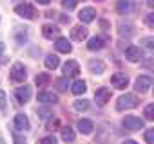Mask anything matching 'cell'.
Returning <instances> with one entry per match:
<instances>
[{"mask_svg":"<svg viewBox=\"0 0 154 144\" xmlns=\"http://www.w3.org/2000/svg\"><path fill=\"white\" fill-rule=\"evenodd\" d=\"M15 13L18 15V16H22V18H27V20H35L36 18V9L33 7V6H29V4H20V6H17L15 7Z\"/></svg>","mask_w":154,"mask_h":144,"instance_id":"obj_1","label":"cell"},{"mask_svg":"<svg viewBox=\"0 0 154 144\" xmlns=\"http://www.w3.org/2000/svg\"><path fill=\"white\" fill-rule=\"evenodd\" d=\"M136 105H138L136 96H134V94H125V96H122V97L118 99L116 108H118V110H129V108H134Z\"/></svg>","mask_w":154,"mask_h":144,"instance_id":"obj_2","label":"cell"},{"mask_svg":"<svg viewBox=\"0 0 154 144\" xmlns=\"http://www.w3.org/2000/svg\"><path fill=\"white\" fill-rule=\"evenodd\" d=\"M9 78H11L13 81H17V83L26 81V78H27L26 67H24L22 63H15V65H13V68H11V72H9Z\"/></svg>","mask_w":154,"mask_h":144,"instance_id":"obj_3","label":"cell"},{"mask_svg":"<svg viewBox=\"0 0 154 144\" xmlns=\"http://www.w3.org/2000/svg\"><path fill=\"white\" fill-rule=\"evenodd\" d=\"M80 74V65L76 63L74 59H69L65 65H63V76L65 78H74Z\"/></svg>","mask_w":154,"mask_h":144,"instance_id":"obj_4","label":"cell"},{"mask_svg":"<svg viewBox=\"0 0 154 144\" xmlns=\"http://www.w3.org/2000/svg\"><path fill=\"white\" fill-rule=\"evenodd\" d=\"M111 83H112V87H114V88L123 90V88L129 85V78H127L125 74H122V72H116V74H112V76H111Z\"/></svg>","mask_w":154,"mask_h":144,"instance_id":"obj_5","label":"cell"},{"mask_svg":"<svg viewBox=\"0 0 154 144\" xmlns=\"http://www.w3.org/2000/svg\"><path fill=\"white\" fill-rule=\"evenodd\" d=\"M123 126H125L127 130H131V131H134V130H141V128H143V121H141L140 117L127 115V117L123 119Z\"/></svg>","mask_w":154,"mask_h":144,"instance_id":"obj_6","label":"cell"},{"mask_svg":"<svg viewBox=\"0 0 154 144\" xmlns=\"http://www.w3.org/2000/svg\"><path fill=\"white\" fill-rule=\"evenodd\" d=\"M13 124H15V130H17V131H26V130H29V126H31L27 115H24V114H17Z\"/></svg>","mask_w":154,"mask_h":144,"instance_id":"obj_7","label":"cell"},{"mask_svg":"<svg viewBox=\"0 0 154 144\" xmlns=\"http://www.w3.org/2000/svg\"><path fill=\"white\" fill-rule=\"evenodd\" d=\"M15 99L18 101V103H27L29 99H31V87H18L17 90H15Z\"/></svg>","mask_w":154,"mask_h":144,"instance_id":"obj_8","label":"cell"},{"mask_svg":"<svg viewBox=\"0 0 154 144\" xmlns=\"http://www.w3.org/2000/svg\"><path fill=\"white\" fill-rule=\"evenodd\" d=\"M94 97H96V103H98L100 106H103V105H107V101L111 99V90H109L107 87H100V88L94 92Z\"/></svg>","mask_w":154,"mask_h":144,"instance_id":"obj_9","label":"cell"},{"mask_svg":"<svg viewBox=\"0 0 154 144\" xmlns=\"http://www.w3.org/2000/svg\"><path fill=\"white\" fill-rule=\"evenodd\" d=\"M150 87H152V78H149V76H140V78L136 79V87H134V88L143 94V92H147Z\"/></svg>","mask_w":154,"mask_h":144,"instance_id":"obj_10","label":"cell"},{"mask_svg":"<svg viewBox=\"0 0 154 144\" xmlns=\"http://www.w3.org/2000/svg\"><path fill=\"white\" fill-rule=\"evenodd\" d=\"M132 9H134L132 0H118L116 2V11L120 15H129V13H132Z\"/></svg>","mask_w":154,"mask_h":144,"instance_id":"obj_11","label":"cell"},{"mask_svg":"<svg viewBox=\"0 0 154 144\" xmlns=\"http://www.w3.org/2000/svg\"><path fill=\"white\" fill-rule=\"evenodd\" d=\"M94 16H96V11H94L93 7H84V9L78 13V18H80V22H84V24L93 22V20H94Z\"/></svg>","mask_w":154,"mask_h":144,"instance_id":"obj_12","label":"cell"},{"mask_svg":"<svg viewBox=\"0 0 154 144\" xmlns=\"http://www.w3.org/2000/svg\"><path fill=\"white\" fill-rule=\"evenodd\" d=\"M125 58H127L129 61H132V63L140 61V59H141V50H140V47H134V45L127 47V50H125Z\"/></svg>","mask_w":154,"mask_h":144,"instance_id":"obj_13","label":"cell"},{"mask_svg":"<svg viewBox=\"0 0 154 144\" xmlns=\"http://www.w3.org/2000/svg\"><path fill=\"white\" fill-rule=\"evenodd\" d=\"M87 29L85 27H82V25H76V27H72L71 29V38L72 40H76V42H82V40H85L87 38Z\"/></svg>","mask_w":154,"mask_h":144,"instance_id":"obj_14","label":"cell"},{"mask_svg":"<svg viewBox=\"0 0 154 144\" xmlns=\"http://www.w3.org/2000/svg\"><path fill=\"white\" fill-rule=\"evenodd\" d=\"M105 38L103 36H94V38H91L89 40V43H87V49L89 50H100V49H103L105 47Z\"/></svg>","mask_w":154,"mask_h":144,"instance_id":"obj_15","label":"cell"},{"mask_svg":"<svg viewBox=\"0 0 154 144\" xmlns=\"http://www.w3.org/2000/svg\"><path fill=\"white\" fill-rule=\"evenodd\" d=\"M54 47H56V50H58V52H63V54H69V52L72 50V45L69 43V40H67V38H58V40H56V43H54Z\"/></svg>","mask_w":154,"mask_h":144,"instance_id":"obj_16","label":"cell"},{"mask_svg":"<svg viewBox=\"0 0 154 144\" xmlns=\"http://www.w3.org/2000/svg\"><path fill=\"white\" fill-rule=\"evenodd\" d=\"M38 101L44 103V105H54V103H58V96L53 94V92H40Z\"/></svg>","mask_w":154,"mask_h":144,"instance_id":"obj_17","label":"cell"},{"mask_svg":"<svg viewBox=\"0 0 154 144\" xmlns=\"http://www.w3.org/2000/svg\"><path fill=\"white\" fill-rule=\"evenodd\" d=\"M42 34H44L45 38H49V40H53V38H56V36L60 34V29H58L56 25H51V24H45V25L42 27Z\"/></svg>","mask_w":154,"mask_h":144,"instance_id":"obj_18","label":"cell"},{"mask_svg":"<svg viewBox=\"0 0 154 144\" xmlns=\"http://www.w3.org/2000/svg\"><path fill=\"white\" fill-rule=\"evenodd\" d=\"M89 70L93 72V74H102V72L105 70V63L100 61V59H93V61H89Z\"/></svg>","mask_w":154,"mask_h":144,"instance_id":"obj_19","label":"cell"},{"mask_svg":"<svg viewBox=\"0 0 154 144\" xmlns=\"http://www.w3.org/2000/svg\"><path fill=\"white\" fill-rule=\"evenodd\" d=\"M87 90V85H85V81H74L72 83V87H71V92L74 94V96H80V94H84Z\"/></svg>","mask_w":154,"mask_h":144,"instance_id":"obj_20","label":"cell"},{"mask_svg":"<svg viewBox=\"0 0 154 144\" xmlns=\"http://www.w3.org/2000/svg\"><path fill=\"white\" fill-rule=\"evenodd\" d=\"M93 121H89V119H80L78 121V130L82 131V133H91L93 131Z\"/></svg>","mask_w":154,"mask_h":144,"instance_id":"obj_21","label":"cell"},{"mask_svg":"<svg viewBox=\"0 0 154 144\" xmlns=\"http://www.w3.org/2000/svg\"><path fill=\"white\" fill-rule=\"evenodd\" d=\"M44 63H45L47 68H53V70H54V68L60 65V58H58L56 54H49V56H45V61H44Z\"/></svg>","mask_w":154,"mask_h":144,"instance_id":"obj_22","label":"cell"},{"mask_svg":"<svg viewBox=\"0 0 154 144\" xmlns=\"http://www.w3.org/2000/svg\"><path fill=\"white\" fill-rule=\"evenodd\" d=\"M35 83H36V87H45V85H49V83H51V76L47 74V72H42V74H38V76H36Z\"/></svg>","mask_w":154,"mask_h":144,"instance_id":"obj_23","label":"cell"},{"mask_svg":"<svg viewBox=\"0 0 154 144\" xmlns=\"http://www.w3.org/2000/svg\"><path fill=\"white\" fill-rule=\"evenodd\" d=\"M60 131H62V139H63L65 142H72V140H74V137H76V135H74V131H72L69 126H63Z\"/></svg>","mask_w":154,"mask_h":144,"instance_id":"obj_24","label":"cell"},{"mask_svg":"<svg viewBox=\"0 0 154 144\" xmlns=\"http://www.w3.org/2000/svg\"><path fill=\"white\" fill-rule=\"evenodd\" d=\"M15 36H17V42H18V43H24L26 38H27V31H26V27H24V29H22V27H17Z\"/></svg>","mask_w":154,"mask_h":144,"instance_id":"obj_25","label":"cell"},{"mask_svg":"<svg viewBox=\"0 0 154 144\" xmlns=\"http://www.w3.org/2000/svg\"><path fill=\"white\" fill-rule=\"evenodd\" d=\"M143 115H145L149 121H154V103L145 106V112H143Z\"/></svg>","mask_w":154,"mask_h":144,"instance_id":"obj_26","label":"cell"},{"mask_svg":"<svg viewBox=\"0 0 154 144\" xmlns=\"http://www.w3.org/2000/svg\"><path fill=\"white\" fill-rule=\"evenodd\" d=\"M74 108L78 110V112H82V110H87V108H89V101H85V99L74 101Z\"/></svg>","mask_w":154,"mask_h":144,"instance_id":"obj_27","label":"cell"},{"mask_svg":"<svg viewBox=\"0 0 154 144\" xmlns=\"http://www.w3.org/2000/svg\"><path fill=\"white\" fill-rule=\"evenodd\" d=\"M76 2H78V0H62V7L67 9V11H71V9L76 7Z\"/></svg>","mask_w":154,"mask_h":144,"instance_id":"obj_28","label":"cell"},{"mask_svg":"<svg viewBox=\"0 0 154 144\" xmlns=\"http://www.w3.org/2000/svg\"><path fill=\"white\" fill-rule=\"evenodd\" d=\"M56 87H58V90H67V78H62V79H56Z\"/></svg>","mask_w":154,"mask_h":144,"instance_id":"obj_29","label":"cell"},{"mask_svg":"<svg viewBox=\"0 0 154 144\" xmlns=\"http://www.w3.org/2000/svg\"><path fill=\"white\" fill-rule=\"evenodd\" d=\"M145 140H147L149 144H154V128H150V130L145 131Z\"/></svg>","mask_w":154,"mask_h":144,"instance_id":"obj_30","label":"cell"},{"mask_svg":"<svg viewBox=\"0 0 154 144\" xmlns=\"http://www.w3.org/2000/svg\"><path fill=\"white\" fill-rule=\"evenodd\" d=\"M141 43H143L147 49L154 50V38H143V40H141Z\"/></svg>","mask_w":154,"mask_h":144,"instance_id":"obj_31","label":"cell"},{"mask_svg":"<svg viewBox=\"0 0 154 144\" xmlns=\"http://www.w3.org/2000/svg\"><path fill=\"white\" fill-rule=\"evenodd\" d=\"M58 126H60V121L58 119H53V121L47 122V130H51V131H53V128H58Z\"/></svg>","mask_w":154,"mask_h":144,"instance_id":"obj_32","label":"cell"},{"mask_svg":"<svg viewBox=\"0 0 154 144\" xmlns=\"http://www.w3.org/2000/svg\"><path fill=\"white\" fill-rule=\"evenodd\" d=\"M145 24H147L149 27H152V29H154V13H152V15H147V18H145Z\"/></svg>","mask_w":154,"mask_h":144,"instance_id":"obj_33","label":"cell"},{"mask_svg":"<svg viewBox=\"0 0 154 144\" xmlns=\"http://www.w3.org/2000/svg\"><path fill=\"white\" fill-rule=\"evenodd\" d=\"M6 94H4V90H0V108H6Z\"/></svg>","mask_w":154,"mask_h":144,"instance_id":"obj_34","label":"cell"},{"mask_svg":"<svg viewBox=\"0 0 154 144\" xmlns=\"http://www.w3.org/2000/svg\"><path fill=\"white\" fill-rule=\"evenodd\" d=\"M40 142H53V144H54V142H56V137H54V135H49V137H44Z\"/></svg>","mask_w":154,"mask_h":144,"instance_id":"obj_35","label":"cell"},{"mask_svg":"<svg viewBox=\"0 0 154 144\" xmlns=\"http://www.w3.org/2000/svg\"><path fill=\"white\" fill-rule=\"evenodd\" d=\"M145 67H147V68H152V70H154V61H147V63H145Z\"/></svg>","mask_w":154,"mask_h":144,"instance_id":"obj_36","label":"cell"},{"mask_svg":"<svg viewBox=\"0 0 154 144\" xmlns=\"http://www.w3.org/2000/svg\"><path fill=\"white\" fill-rule=\"evenodd\" d=\"M36 2H38V4H42V6H47L51 0H36Z\"/></svg>","mask_w":154,"mask_h":144,"instance_id":"obj_37","label":"cell"},{"mask_svg":"<svg viewBox=\"0 0 154 144\" xmlns=\"http://www.w3.org/2000/svg\"><path fill=\"white\" fill-rule=\"evenodd\" d=\"M147 4H149V6H150L152 9H154V0H147Z\"/></svg>","mask_w":154,"mask_h":144,"instance_id":"obj_38","label":"cell"},{"mask_svg":"<svg viewBox=\"0 0 154 144\" xmlns=\"http://www.w3.org/2000/svg\"><path fill=\"white\" fill-rule=\"evenodd\" d=\"M2 52H4V43L0 42V56H2Z\"/></svg>","mask_w":154,"mask_h":144,"instance_id":"obj_39","label":"cell"}]
</instances>
